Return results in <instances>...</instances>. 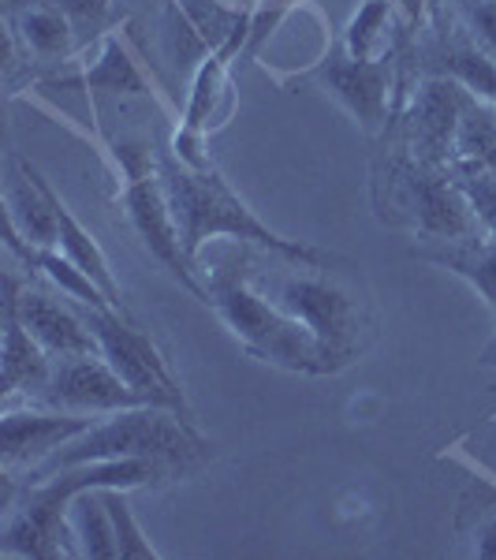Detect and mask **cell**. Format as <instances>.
<instances>
[{"mask_svg":"<svg viewBox=\"0 0 496 560\" xmlns=\"http://www.w3.org/2000/svg\"><path fill=\"white\" fill-rule=\"evenodd\" d=\"M247 261L202 269V280L210 288V306L221 314V322L232 329L243 351H250L261 363H273L306 377H324L344 370V363L299 318H292L284 306H276L261 292L255 284V273H247Z\"/></svg>","mask_w":496,"mask_h":560,"instance_id":"obj_2","label":"cell"},{"mask_svg":"<svg viewBox=\"0 0 496 560\" xmlns=\"http://www.w3.org/2000/svg\"><path fill=\"white\" fill-rule=\"evenodd\" d=\"M108 516H113L116 527V546H120V560H157L161 553L153 549L150 535L142 530V523L134 520L131 504H128V490H102Z\"/></svg>","mask_w":496,"mask_h":560,"instance_id":"obj_25","label":"cell"},{"mask_svg":"<svg viewBox=\"0 0 496 560\" xmlns=\"http://www.w3.org/2000/svg\"><path fill=\"white\" fill-rule=\"evenodd\" d=\"M456 179H459V187H463L467 202H471L482 236L496 240V173H467Z\"/></svg>","mask_w":496,"mask_h":560,"instance_id":"obj_26","label":"cell"},{"mask_svg":"<svg viewBox=\"0 0 496 560\" xmlns=\"http://www.w3.org/2000/svg\"><path fill=\"white\" fill-rule=\"evenodd\" d=\"M485 363H496V340H493L489 348H485Z\"/></svg>","mask_w":496,"mask_h":560,"instance_id":"obj_34","label":"cell"},{"mask_svg":"<svg viewBox=\"0 0 496 560\" xmlns=\"http://www.w3.org/2000/svg\"><path fill=\"white\" fill-rule=\"evenodd\" d=\"M71 535H75L79 557L86 560H120V546H116V527L108 516V504L102 490H86L71 497Z\"/></svg>","mask_w":496,"mask_h":560,"instance_id":"obj_21","label":"cell"},{"mask_svg":"<svg viewBox=\"0 0 496 560\" xmlns=\"http://www.w3.org/2000/svg\"><path fill=\"white\" fill-rule=\"evenodd\" d=\"M26 266L38 269V273L49 280L52 288H57L64 300L79 303V306H94V311H116L113 300L102 292V288L94 284V277L83 273V269L71 261L64 250L49 247V250H26Z\"/></svg>","mask_w":496,"mask_h":560,"instance_id":"obj_22","label":"cell"},{"mask_svg":"<svg viewBox=\"0 0 496 560\" xmlns=\"http://www.w3.org/2000/svg\"><path fill=\"white\" fill-rule=\"evenodd\" d=\"M261 292H265L276 306H284L292 318H299L344 366L363 351L366 306L344 280L336 277L332 266L287 261L284 273L269 277V288H261Z\"/></svg>","mask_w":496,"mask_h":560,"instance_id":"obj_5","label":"cell"},{"mask_svg":"<svg viewBox=\"0 0 496 560\" xmlns=\"http://www.w3.org/2000/svg\"><path fill=\"white\" fill-rule=\"evenodd\" d=\"M94 415H79V411H57V408H31L23 411L8 408L0 419V459H4V471L26 467V475L34 467H42L57 448H64L68 441H75L79 433H86L94 427Z\"/></svg>","mask_w":496,"mask_h":560,"instance_id":"obj_12","label":"cell"},{"mask_svg":"<svg viewBox=\"0 0 496 560\" xmlns=\"http://www.w3.org/2000/svg\"><path fill=\"white\" fill-rule=\"evenodd\" d=\"M261 4H269V8H284V12H287V8H292L295 0H261ZM261 4H258V8H261Z\"/></svg>","mask_w":496,"mask_h":560,"instance_id":"obj_33","label":"cell"},{"mask_svg":"<svg viewBox=\"0 0 496 560\" xmlns=\"http://www.w3.org/2000/svg\"><path fill=\"white\" fill-rule=\"evenodd\" d=\"M83 314L90 322V332L97 337V351H102L108 359V366L128 382V388L142 404L168 408V411H179L184 419H194L191 404H187V396L176 382L173 366H168L165 351L153 345L128 314L94 311V306H83Z\"/></svg>","mask_w":496,"mask_h":560,"instance_id":"obj_7","label":"cell"},{"mask_svg":"<svg viewBox=\"0 0 496 560\" xmlns=\"http://www.w3.org/2000/svg\"><path fill=\"white\" fill-rule=\"evenodd\" d=\"M321 86L347 108L363 131H385L392 120L395 60H355L336 49L321 65Z\"/></svg>","mask_w":496,"mask_h":560,"instance_id":"obj_10","label":"cell"},{"mask_svg":"<svg viewBox=\"0 0 496 560\" xmlns=\"http://www.w3.org/2000/svg\"><path fill=\"white\" fill-rule=\"evenodd\" d=\"M71 493L57 478H42L23 490L20 504H8V523L0 535V553L26 560H60L79 557L71 535Z\"/></svg>","mask_w":496,"mask_h":560,"instance_id":"obj_8","label":"cell"},{"mask_svg":"<svg viewBox=\"0 0 496 560\" xmlns=\"http://www.w3.org/2000/svg\"><path fill=\"white\" fill-rule=\"evenodd\" d=\"M57 243L60 224L45 176L20 158V179H12L8 187V247L26 255V250H49Z\"/></svg>","mask_w":496,"mask_h":560,"instance_id":"obj_14","label":"cell"},{"mask_svg":"<svg viewBox=\"0 0 496 560\" xmlns=\"http://www.w3.org/2000/svg\"><path fill=\"white\" fill-rule=\"evenodd\" d=\"M34 404L57 411H79V415H116V411L139 408L142 400L108 366L102 351H90V355L52 359V374Z\"/></svg>","mask_w":496,"mask_h":560,"instance_id":"obj_9","label":"cell"},{"mask_svg":"<svg viewBox=\"0 0 496 560\" xmlns=\"http://www.w3.org/2000/svg\"><path fill=\"white\" fill-rule=\"evenodd\" d=\"M374 179L377 213L411 229L418 240L459 243L482 236L463 187L452 173H445V165H429L414 153H392L377 165Z\"/></svg>","mask_w":496,"mask_h":560,"instance_id":"obj_4","label":"cell"},{"mask_svg":"<svg viewBox=\"0 0 496 560\" xmlns=\"http://www.w3.org/2000/svg\"><path fill=\"white\" fill-rule=\"evenodd\" d=\"M467 90L452 75L433 71L418 83L408 108V147L418 161L429 165H452L456 153V131L463 120Z\"/></svg>","mask_w":496,"mask_h":560,"instance_id":"obj_11","label":"cell"},{"mask_svg":"<svg viewBox=\"0 0 496 560\" xmlns=\"http://www.w3.org/2000/svg\"><path fill=\"white\" fill-rule=\"evenodd\" d=\"M474 557L496 560V512H489V516L474 527Z\"/></svg>","mask_w":496,"mask_h":560,"instance_id":"obj_29","label":"cell"},{"mask_svg":"<svg viewBox=\"0 0 496 560\" xmlns=\"http://www.w3.org/2000/svg\"><path fill=\"white\" fill-rule=\"evenodd\" d=\"M79 83L86 90H97V94H134V97L150 94L146 75L139 71V65H134V57L128 52L123 38H108L102 57H97V65L86 68L83 75H79Z\"/></svg>","mask_w":496,"mask_h":560,"instance_id":"obj_24","label":"cell"},{"mask_svg":"<svg viewBox=\"0 0 496 560\" xmlns=\"http://www.w3.org/2000/svg\"><path fill=\"white\" fill-rule=\"evenodd\" d=\"M463 8L474 45H482L489 57H496V0H463Z\"/></svg>","mask_w":496,"mask_h":560,"instance_id":"obj_27","label":"cell"},{"mask_svg":"<svg viewBox=\"0 0 496 560\" xmlns=\"http://www.w3.org/2000/svg\"><path fill=\"white\" fill-rule=\"evenodd\" d=\"M165 459L176 475H191L194 467H202L210 459V441L194 430L191 419H184L179 411L153 408V404H139V408L116 411L105 422H94L86 433H79L75 441H68L64 448H57L42 467L31 471V482L49 478L57 471L79 464H94V459Z\"/></svg>","mask_w":496,"mask_h":560,"instance_id":"obj_3","label":"cell"},{"mask_svg":"<svg viewBox=\"0 0 496 560\" xmlns=\"http://www.w3.org/2000/svg\"><path fill=\"white\" fill-rule=\"evenodd\" d=\"M400 23L403 20L392 0H363L351 12L340 49L355 60H395V26Z\"/></svg>","mask_w":496,"mask_h":560,"instance_id":"obj_18","label":"cell"},{"mask_svg":"<svg viewBox=\"0 0 496 560\" xmlns=\"http://www.w3.org/2000/svg\"><path fill=\"white\" fill-rule=\"evenodd\" d=\"M49 374H52V355L31 337V329L20 322V314L4 303V355H0V388H4V400L12 404L20 393L26 400H38Z\"/></svg>","mask_w":496,"mask_h":560,"instance_id":"obj_15","label":"cell"},{"mask_svg":"<svg viewBox=\"0 0 496 560\" xmlns=\"http://www.w3.org/2000/svg\"><path fill=\"white\" fill-rule=\"evenodd\" d=\"M161 184H165V191H168L187 258H191L194 266H198V250L210 240H239V243H250V247L269 250V255L284 258V261H303V266H340V261H344L332 255V250L310 247V243H299V240H284L281 232H273L236 191H232L228 179L216 173V168L198 173V168H187L184 161H176L173 153H165V158H161Z\"/></svg>","mask_w":496,"mask_h":560,"instance_id":"obj_1","label":"cell"},{"mask_svg":"<svg viewBox=\"0 0 496 560\" xmlns=\"http://www.w3.org/2000/svg\"><path fill=\"white\" fill-rule=\"evenodd\" d=\"M395 12H400L403 26H422L426 23V12H429V0H392Z\"/></svg>","mask_w":496,"mask_h":560,"instance_id":"obj_30","label":"cell"},{"mask_svg":"<svg viewBox=\"0 0 496 560\" xmlns=\"http://www.w3.org/2000/svg\"><path fill=\"white\" fill-rule=\"evenodd\" d=\"M452 165L456 176L467 173H496V105L482 97H467L463 120L456 131V153Z\"/></svg>","mask_w":496,"mask_h":560,"instance_id":"obj_19","label":"cell"},{"mask_svg":"<svg viewBox=\"0 0 496 560\" xmlns=\"http://www.w3.org/2000/svg\"><path fill=\"white\" fill-rule=\"evenodd\" d=\"M411 258L429 261V266H440L452 277L467 280L477 292V300L489 306L496 318V240L474 236V240H459V243H440L437 250L414 247Z\"/></svg>","mask_w":496,"mask_h":560,"instance_id":"obj_16","label":"cell"},{"mask_svg":"<svg viewBox=\"0 0 496 560\" xmlns=\"http://www.w3.org/2000/svg\"><path fill=\"white\" fill-rule=\"evenodd\" d=\"M57 4L71 15L75 31H90V34H94L97 26L105 23V15H108V8H113V0H57Z\"/></svg>","mask_w":496,"mask_h":560,"instance_id":"obj_28","label":"cell"},{"mask_svg":"<svg viewBox=\"0 0 496 560\" xmlns=\"http://www.w3.org/2000/svg\"><path fill=\"white\" fill-rule=\"evenodd\" d=\"M45 187H49V198H52V210H57V224H60V243H57V250H64V255L75 261L83 273L94 277V284L102 288V292L113 300V306L120 314H128V306H123V288H120V280H116L113 273V261H108V255L102 250V243L94 240V232L83 229L79 224V217L68 210V202L57 195V187L45 179Z\"/></svg>","mask_w":496,"mask_h":560,"instance_id":"obj_17","label":"cell"},{"mask_svg":"<svg viewBox=\"0 0 496 560\" xmlns=\"http://www.w3.org/2000/svg\"><path fill=\"white\" fill-rule=\"evenodd\" d=\"M228 4H232V8H243V12H255L261 0H228Z\"/></svg>","mask_w":496,"mask_h":560,"instance_id":"obj_32","label":"cell"},{"mask_svg":"<svg viewBox=\"0 0 496 560\" xmlns=\"http://www.w3.org/2000/svg\"><path fill=\"white\" fill-rule=\"evenodd\" d=\"M437 71L440 75H452L471 97H482V102L496 105V57H489L482 45L456 42L448 49H440Z\"/></svg>","mask_w":496,"mask_h":560,"instance_id":"obj_23","label":"cell"},{"mask_svg":"<svg viewBox=\"0 0 496 560\" xmlns=\"http://www.w3.org/2000/svg\"><path fill=\"white\" fill-rule=\"evenodd\" d=\"M116 158H120L123 176H128V184H123V213H128L134 236L173 273V280H179L184 292H191L198 303L210 306V288H205V280H198V266L187 258L173 202H168V191L161 184V161H153L146 142H116Z\"/></svg>","mask_w":496,"mask_h":560,"instance_id":"obj_6","label":"cell"},{"mask_svg":"<svg viewBox=\"0 0 496 560\" xmlns=\"http://www.w3.org/2000/svg\"><path fill=\"white\" fill-rule=\"evenodd\" d=\"M4 4H8V12H23V8H31V4H38V0H4Z\"/></svg>","mask_w":496,"mask_h":560,"instance_id":"obj_31","label":"cell"},{"mask_svg":"<svg viewBox=\"0 0 496 560\" xmlns=\"http://www.w3.org/2000/svg\"><path fill=\"white\" fill-rule=\"evenodd\" d=\"M4 303L20 314V322L31 329V337L49 351L52 359L90 355L97 351V337L90 332L86 314H75L64 303V295H52L45 288L20 284L12 273L4 277Z\"/></svg>","mask_w":496,"mask_h":560,"instance_id":"obj_13","label":"cell"},{"mask_svg":"<svg viewBox=\"0 0 496 560\" xmlns=\"http://www.w3.org/2000/svg\"><path fill=\"white\" fill-rule=\"evenodd\" d=\"M15 26H20V38L31 52L49 60H64L75 52V23L57 0H38V4L15 12Z\"/></svg>","mask_w":496,"mask_h":560,"instance_id":"obj_20","label":"cell"}]
</instances>
